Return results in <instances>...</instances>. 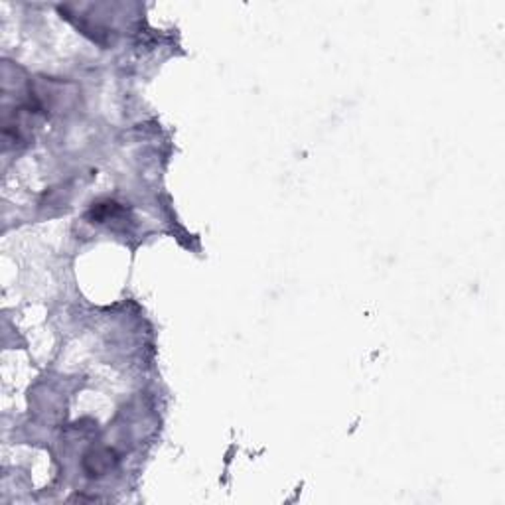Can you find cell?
I'll return each mask as SVG.
<instances>
[{
	"label": "cell",
	"instance_id": "6da1fadb",
	"mask_svg": "<svg viewBox=\"0 0 505 505\" xmlns=\"http://www.w3.org/2000/svg\"><path fill=\"white\" fill-rule=\"evenodd\" d=\"M117 462L111 450H93L85 456V470L89 476H103L111 470Z\"/></svg>",
	"mask_w": 505,
	"mask_h": 505
},
{
	"label": "cell",
	"instance_id": "7a4b0ae2",
	"mask_svg": "<svg viewBox=\"0 0 505 505\" xmlns=\"http://www.w3.org/2000/svg\"><path fill=\"white\" fill-rule=\"evenodd\" d=\"M123 208L115 201H103V204H97L93 206L91 211H89V219L95 224H103V221H109V219H117L121 213H123Z\"/></svg>",
	"mask_w": 505,
	"mask_h": 505
}]
</instances>
